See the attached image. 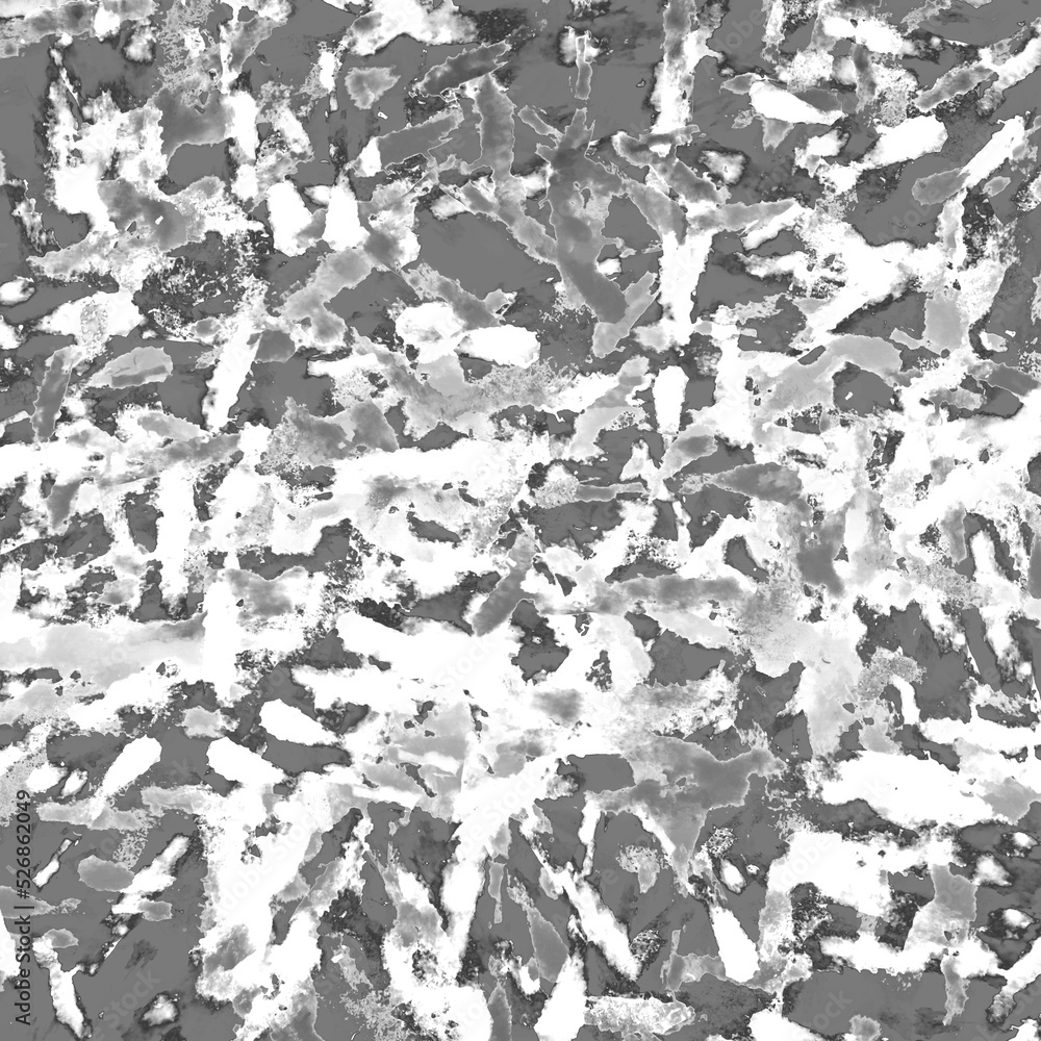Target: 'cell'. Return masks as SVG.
<instances>
[{"mask_svg": "<svg viewBox=\"0 0 1041 1041\" xmlns=\"http://www.w3.org/2000/svg\"><path fill=\"white\" fill-rule=\"evenodd\" d=\"M632 818L626 811L601 815L591 872L582 878L624 928L630 945L650 934L683 896L677 874L653 832L634 849L630 868L625 865L620 853Z\"/></svg>", "mask_w": 1041, "mask_h": 1041, "instance_id": "1", "label": "cell"}, {"mask_svg": "<svg viewBox=\"0 0 1041 1041\" xmlns=\"http://www.w3.org/2000/svg\"><path fill=\"white\" fill-rule=\"evenodd\" d=\"M754 791L744 806L710 812L697 847H704L728 909L753 916L766 905L768 874L773 861L787 852L779 811Z\"/></svg>", "mask_w": 1041, "mask_h": 1041, "instance_id": "2", "label": "cell"}, {"mask_svg": "<svg viewBox=\"0 0 1041 1041\" xmlns=\"http://www.w3.org/2000/svg\"><path fill=\"white\" fill-rule=\"evenodd\" d=\"M1037 285L1019 263L1006 272L992 306L971 328L970 342L981 360L1021 367L1039 348L1040 322L1034 316Z\"/></svg>", "mask_w": 1041, "mask_h": 1041, "instance_id": "3", "label": "cell"}, {"mask_svg": "<svg viewBox=\"0 0 1041 1041\" xmlns=\"http://www.w3.org/2000/svg\"><path fill=\"white\" fill-rule=\"evenodd\" d=\"M675 998L692 1007L694 1023L681 1031H688L680 1039H706L722 1036L726 1039H750V1023L759 1011L772 1009L776 995L764 990L738 985L705 974L700 981L684 982Z\"/></svg>", "mask_w": 1041, "mask_h": 1041, "instance_id": "4", "label": "cell"}, {"mask_svg": "<svg viewBox=\"0 0 1041 1041\" xmlns=\"http://www.w3.org/2000/svg\"><path fill=\"white\" fill-rule=\"evenodd\" d=\"M927 296L909 292L886 299L854 313L842 324L843 332L878 338L891 344L900 355L902 371L921 369L938 361L927 334Z\"/></svg>", "mask_w": 1041, "mask_h": 1041, "instance_id": "5", "label": "cell"}, {"mask_svg": "<svg viewBox=\"0 0 1041 1041\" xmlns=\"http://www.w3.org/2000/svg\"><path fill=\"white\" fill-rule=\"evenodd\" d=\"M464 95L474 100L473 112L481 117L478 125L480 135V157L474 163H459L457 170L470 175L482 167H490L492 180L497 188L513 182L511 173L515 146V105L492 74L464 86Z\"/></svg>", "mask_w": 1041, "mask_h": 1041, "instance_id": "6", "label": "cell"}, {"mask_svg": "<svg viewBox=\"0 0 1041 1041\" xmlns=\"http://www.w3.org/2000/svg\"><path fill=\"white\" fill-rule=\"evenodd\" d=\"M587 112L586 108L577 110L566 133L555 140L556 146L549 148L540 145L537 152L548 162L547 165L553 171V175H557V180L572 184L578 189H589L593 196H621L625 193L621 177L586 156L595 129V122L591 129H587Z\"/></svg>", "mask_w": 1041, "mask_h": 1041, "instance_id": "7", "label": "cell"}, {"mask_svg": "<svg viewBox=\"0 0 1041 1041\" xmlns=\"http://www.w3.org/2000/svg\"><path fill=\"white\" fill-rule=\"evenodd\" d=\"M461 824L421 814L406 848L409 866L425 882L445 932L450 927V913L444 904L445 872L462 844L459 837H454Z\"/></svg>", "mask_w": 1041, "mask_h": 1041, "instance_id": "8", "label": "cell"}, {"mask_svg": "<svg viewBox=\"0 0 1041 1041\" xmlns=\"http://www.w3.org/2000/svg\"><path fill=\"white\" fill-rule=\"evenodd\" d=\"M649 676L662 687H687L712 677L726 663L730 652L690 642L670 630H663L650 649Z\"/></svg>", "mask_w": 1041, "mask_h": 1041, "instance_id": "9", "label": "cell"}, {"mask_svg": "<svg viewBox=\"0 0 1041 1041\" xmlns=\"http://www.w3.org/2000/svg\"><path fill=\"white\" fill-rule=\"evenodd\" d=\"M537 805L550 822L552 833L535 832L536 847L553 872L561 873L571 866L575 874L581 875L588 857V846L579 834L585 822V795L537 801Z\"/></svg>", "mask_w": 1041, "mask_h": 1041, "instance_id": "10", "label": "cell"}, {"mask_svg": "<svg viewBox=\"0 0 1041 1041\" xmlns=\"http://www.w3.org/2000/svg\"><path fill=\"white\" fill-rule=\"evenodd\" d=\"M492 858L487 856L482 871L484 882L477 895L462 968L456 976L460 986L476 983L488 1003L499 981L491 972V960L499 955L492 942L491 926L496 920L497 899L492 894Z\"/></svg>", "mask_w": 1041, "mask_h": 1041, "instance_id": "11", "label": "cell"}, {"mask_svg": "<svg viewBox=\"0 0 1041 1041\" xmlns=\"http://www.w3.org/2000/svg\"><path fill=\"white\" fill-rule=\"evenodd\" d=\"M802 670V665L795 664L777 677L756 670L745 673L739 683L736 729L766 731L795 697Z\"/></svg>", "mask_w": 1041, "mask_h": 1041, "instance_id": "12", "label": "cell"}, {"mask_svg": "<svg viewBox=\"0 0 1041 1041\" xmlns=\"http://www.w3.org/2000/svg\"><path fill=\"white\" fill-rule=\"evenodd\" d=\"M376 4L372 12L353 23L345 37L353 54L373 55L403 33L428 42L429 15L423 7L411 2Z\"/></svg>", "mask_w": 1041, "mask_h": 1041, "instance_id": "13", "label": "cell"}, {"mask_svg": "<svg viewBox=\"0 0 1041 1041\" xmlns=\"http://www.w3.org/2000/svg\"><path fill=\"white\" fill-rule=\"evenodd\" d=\"M510 49V44L501 42L448 58L444 64L434 67L425 75L417 90L425 97H436L448 90L484 79L504 65L498 61Z\"/></svg>", "mask_w": 1041, "mask_h": 1041, "instance_id": "14", "label": "cell"}, {"mask_svg": "<svg viewBox=\"0 0 1041 1041\" xmlns=\"http://www.w3.org/2000/svg\"><path fill=\"white\" fill-rule=\"evenodd\" d=\"M834 403L845 414L866 417L892 410L897 393L877 374L848 364L834 378Z\"/></svg>", "mask_w": 1041, "mask_h": 1041, "instance_id": "15", "label": "cell"}, {"mask_svg": "<svg viewBox=\"0 0 1041 1041\" xmlns=\"http://www.w3.org/2000/svg\"><path fill=\"white\" fill-rule=\"evenodd\" d=\"M715 482L751 499L781 504L792 502L801 489V481L794 471L774 463L745 466L718 477Z\"/></svg>", "mask_w": 1041, "mask_h": 1041, "instance_id": "16", "label": "cell"}, {"mask_svg": "<svg viewBox=\"0 0 1041 1041\" xmlns=\"http://www.w3.org/2000/svg\"><path fill=\"white\" fill-rule=\"evenodd\" d=\"M576 951L582 961L583 980L587 998H643L636 981L619 971L606 957L603 949L590 939L574 936Z\"/></svg>", "mask_w": 1041, "mask_h": 1041, "instance_id": "17", "label": "cell"}, {"mask_svg": "<svg viewBox=\"0 0 1041 1041\" xmlns=\"http://www.w3.org/2000/svg\"><path fill=\"white\" fill-rule=\"evenodd\" d=\"M510 878L503 866L500 885V919L493 922L491 926V937L495 947L509 942L513 945V955L520 959L521 967L528 966L530 961L536 957L535 943L531 934L528 912L524 907L511 898L509 887Z\"/></svg>", "mask_w": 1041, "mask_h": 1041, "instance_id": "18", "label": "cell"}, {"mask_svg": "<svg viewBox=\"0 0 1041 1041\" xmlns=\"http://www.w3.org/2000/svg\"><path fill=\"white\" fill-rule=\"evenodd\" d=\"M500 983L511 1011V1040L539 1041L540 1036L536 1031V1026L557 983L541 976L540 989L532 995L524 992L511 971L500 979Z\"/></svg>", "mask_w": 1041, "mask_h": 1041, "instance_id": "19", "label": "cell"}, {"mask_svg": "<svg viewBox=\"0 0 1041 1041\" xmlns=\"http://www.w3.org/2000/svg\"><path fill=\"white\" fill-rule=\"evenodd\" d=\"M678 502L687 516H716L723 521H749L752 518V499L739 492L713 484L702 486L699 490L679 494Z\"/></svg>", "mask_w": 1041, "mask_h": 1041, "instance_id": "20", "label": "cell"}, {"mask_svg": "<svg viewBox=\"0 0 1041 1041\" xmlns=\"http://www.w3.org/2000/svg\"><path fill=\"white\" fill-rule=\"evenodd\" d=\"M675 154L676 150L666 159L655 156L651 169L689 205L717 206L730 198L726 188L718 189L712 182L699 179Z\"/></svg>", "mask_w": 1041, "mask_h": 1041, "instance_id": "21", "label": "cell"}, {"mask_svg": "<svg viewBox=\"0 0 1041 1041\" xmlns=\"http://www.w3.org/2000/svg\"><path fill=\"white\" fill-rule=\"evenodd\" d=\"M284 23L259 13V16L249 22H236L227 29L222 30L224 43L221 44V60L224 65V73L233 74V81L242 70V66L248 57L255 52L258 45L272 34V30L282 27Z\"/></svg>", "mask_w": 1041, "mask_h": 1041, "instance_id": "22", "label": "cell"}, {"mask_svg": "<svg viewBox=\"0 0 1041 1041\" xmlns=\"http://www.w3.org/2000/svg\"><path fill=\"white\" fill-rule=\"evenodd\" d=\"M754 112L758 117L795 122H821V113L793 94L768 82H757L751 91Z\"/></svg>", "mask_w": 1041, "mask_h": 1041, "instance_id": "23", "label": "cell"}, {"mask_svg": "<svg viewBox=\"0 0 1041 1041\" xmlns=\"http://www.w3.org/2000/svg\"><path fill=\"white\" fill-rule=\"evenodd\" d=\"M755 463V453L751 445L745 447L718 439L715 451L698 457L669 479L673 485L679 486L684 480L703 476L718 478Z\"/></svg>", "mask_w": 1041, "mask_h": 1041, "instance_id": "24", "label": "cell"}, {"mask_svg": "<svg viewBox=\"0 0 1041 1041\" xmlns=\"http://www.w3.org/2000/svg\"><path fill=\"white\" fill-rule=\"evenodd\" d=\"M770 749L785 763L799 764L811 756V747L803 714L782 715L767 730Z\"/></svg>", "mask_w": 1041, "mask_h": 1041, "instance_id": "25", "label": "cell"}, {"mask_svg": "<svg viewBox=\"0 0 1041 1041\" xmlns=\"http://www.w3.org/2000/svg\"><path fill=\"white\" fill-rule=\"evenodd\" d=\"M399 79L391 68L352 69L345 85L355 107L369 110Z\"/></svg>", "mask_w": 1041, "mask_h": 1041, "instance_id": "26", "label": "cell"}, {"mask_svg": "<svg viewBox=\"0 0 1041 1041\" xmlns=\"http://www.w3.org/2000/svg\"><path fill=\"white\" fill-rule=\"evenodd\" d=\"M589 761L585 780L588 790L593 792H617L636 785L633 770L628 760L620 755H599Z\"/></svg>", "mask_w": 1041, "mask_h": 1041, "instance_id": "27", "label": "cell"}, {"mask_svg": "<svg viewBox=\"0 0 1041 1041\" xmlns=\"http://www.w3.org/2000/svg\"><path fill=\"white\" fill-rule=\"evenodd\" d=\"M625 192L652 224L656 231L678 221L683 223L679 207L667 195L632 180H623Z\"/></svg>", "mask_w": 1041, "mask_h": 1041, "instance_id": "28", "label": "cell"}, {"mask_svg": "<svg viewBox=\"0 0 1041 1041\" xmlns=\"http://www.w3.org/2000/svg\"><path fill=\"white\" fill-rule=\"evenodd\" d=\"M993 72L983 67L951 71L935 87L917 100L922 111H928L956 94L966 93L987 80Z\"/></svg>", "mask_w": 1041, "mask_h": 1041, "instance_id": "29", "label": "cell"}, {"mask_svg": "<svg viewBox=\"0 0 1041 1041\" xmlns=\"http://www.w3.org/2000/svg\"><path fill=\"white\" fill-rule=\"evenodd\" d=\"M779 78L794 87H806L821 78H828L830 63L820 54H799L789 66L778 67Z\"/></svg>", "mask_w": 1041, "mask_h": 1041, "instance_id": "30", "label": "cell"}, {"mask_svg": "<svg viewBox=\"0 0 1041 1041\" xmlns=\"http://www.w3.org/2000/svg\"><path fill=\"white\" fill-rule=\"evenodd\" d=\"M723 563L756 583L769 580L768 571L756 561L747 539L743 536H736L727 542L723 552Z\"/></svg>", "mask_w": 1041, "mask_h": 1041, "instance_id": "31", "label": "cell"}, {"mask_svg": "<svg viewBox=\"0 0 1041 1041\" xmlns=\"http://www.w3.org/2000/svg\"><path fill=\"white\" fill-rule=\"evenodd\" d=\"M964 623H966L964 628L967 631L970 650L977 660L981 673L986 680H989V683L994 681L998 683L997 666L994 663L993 652L985 641L984 624L980 615L976 611H969L964 616Z\"/></svg>", "mask_w": 1041, "mask_h": 1041, "instance_id": "32", "label": "cell"}, {"mask_svg": "<svg viewBox=\"0 0 1041 1041\" xmlns=\"http://www.w3.org/2000/svg\"><path fill=\"white\" fill-rule=\"evenodd\" d=\"M695 11L696 8L693 2L670 3L665 12L667 39L664 46L666 54L672 53L687 38L692 25V15Z\"/></svg>", "mask_w": 1041, "mask_h": 1041, "instance_id": "33", "label": "cell"}, {"mask_svg": "<svg viewBox=\"0 0 1041 1041\" xmlns=\"http://www.w3.org/2000/svg\"><path fill=\"white\" fill-rule=\"evenodd\" d=\"M962 183L960 172L949 171L919 181L913 189V194L924 205H935L959 190Z\"/></svg>", "mask_w": 1041, "mask_h": 1041, "instance_id": "34", "label": "cell"}, {"mask_svg": "<svg viewBox=\"0 0 1041 1041\" xmlns=\"http://www.w3.org/2000/svg\"><path fill=\"white\" fill-rule=\"evenodd\" d=\"M654 521L649 537L654 541L674 543L680 537L679 517L675 504L667 499H655L652 502Z\"/></svg>", "mask_w": 1041, "mask_h": 1041, "instance_id": "35", "label": "cell"}, {"mask_svg": "<svg viewBox=\"0 0 1041 1041\" xmlns=\"http://www.w3.org/2000/svg\"><path fill=\"white\" fill-rule=\"evenodd\" d=\"M496 184L487 179L469 182L459 190L463 205L473 213H497L500 205L496 197Z\"/></svg>", "mask_w": 1041, "mask_h": 1041, "instance_id": "36", "label": "cell"}, {"mask_svg": "<svg viewBox=\"0 0 1041 1041\" xmlns=\"http://www.w3.org/2000/svg\"><path fill=\"white\" fill-rule=\"evenodd\" d=\"M713 33V30L702 28L684 39L679 49L684 74H692L699 61L705 56L722 60V55L713 52L706 46L707 39Z\"/></svg>", "mask_w": 1041, "mask_h": 1041, "instance_id": "37", "label": "cell"}, {"mask_svg": "<svg viewBox=\"0 0 1041 1041\" xmlns=\"http://www.w3.org/2000/svg\"><path fill=\"white\" fill-rule=\"evenodd\" d=\"M698 132V126L690 125L664 134L652 133L643 135L640 140L647 145L653 155L660 159H666L678 146L692 141L693 135Z\"/></svg>", "mask_w": 1041, "mask_h": 1041, "instance_id": "38", "label": "cell"}, {"mask_svg": "<svg viewBox=\"0 0 1041 1041\" xmlns=\"http://www.w3.org/2000/svg\"><path fill=\"white\" fill-rule=\"evenodd\" d=\"M487 1004L493 1021L490 1040H511V1011L500 982Z\"/></svg>", "mask_w": 1041, "mask_h": 1041, "instance_id": "39", "label": "cell"}, {"mask_svg": "<svg viewBox=\"0 0 1041 1041\" xmlns=\"http://www.w3.org/2000/svg\"><path fill=\"white\" fill-rule=\"evenodd\" d=\"M704 164L712 172L722 177L728 184L738 183L745 169L746 159L742 155H722L718 152H704Z\"/></svg>", "mask_w": 1041, "mask_h": 1041, "instance_id": "40", "label": "cell"}, {"mask_svg": "<svg viewBox=\"0 0 1041 1041\" xmlns=\"http://www.w3.org/2000/svg\"><path fill=\"white\" fill-rule=\"evenodd\" d=\"M613 144L618 154L631 165L640 168L652 166L655 155L641 140L621 132L613 138Z\"/></svg>", "mask_w": 1041, "mask_h": 1041, "instance_id": "41", "label": "cell"}, {"mask_svg": "<svg viewBox=\"0 0 1041 1041\" xmlns=\"http://www.w3.org/2000/svg\"><path fill=\"white\" fill-rule=\"evenodd\" d=\"M621 580H631L636 578H648L656 579L659 577L670 576L676 572V569L669 565L667 562L657 560L648 555H643L638 558L636 562L627 565L620 569Z\"/></svg>", "mask_w": 1041, "mask_h": 1041, "instance_id": "42", "label": "cell"}, {"mask_svg": "<svg viewBox=\"0 0 1041 1041\" xmlns=\"http://www.w3.org/2000/svg\"><path fill=\"white\" fill-rule=\"evenodd\" d=\"M721 518L716 516L690 517L687 521L689 545L692 550L705 546L714 539L723 526Z\"/></svg>", "mask_w": 1041, "mask_h": 1041, "instance_id": "43", "label": "cell"}, {"mask_svg": "<svg viewBox=\"0 0 1041 1041\" xmlns=\"http://www.w3.org/2000/svg\"><path fill=\"white\" fill-rule=\"evenodd\" d=\"M577 49V66H578V81L576 84L575 96L581 100H587L590 97L592 88L591 80L593 75V69L590 63L587 61V50L588 41L587 37H580L576 40Z\"/></svg>", "mask_w": 1041, "mask_h": 1041, "instance_id": "44", "label": "cell"}, {"mask_svg": "<svg viewBox=\"0 0 1041 1041\" xmlns=\"http://www.w3.org/2000/svg\"><path fill=\"white\" fill-rule=\"evenodd\" d=\"M764 121V147L765 149L773 148L776 149L794 130V124L785 122L777 119H770L766 117H759Z\"/></svg>", "mask_w": 1041, "mask_h": 1041, "instance_id": "45", "label": "cell"}, {"mask_svg": "<svg viewBox=\"0 0 1041 1041\" xmlns=\"http://www.w3.org/2000/svg\"><path fill=\"white\" fill-rule=\"evenodd\" d=\"M837 138H839V133L832 132L822 138L810 139L805 151L810 155L818 157H820L819 154L821 156H831L835 152H839L843 145L841 139Z\"/></svg>", "mask_w": 1041, "mask_h": 1041, "instance_id": "46", "label": "cell"}, {"mask_svg": "<svg viewBox=\"0 0 1041 1041\" xmlns=\"http://www.w3.org/2000/svg\"><path fill=\"white\" fill-rule=\"evenodd\" d=\"M377 139H373L367 148L362 152L360 158L355 162V174L357 176H373L378 170L370 164V162L380 164V156L376 146Z\"/></svg>", "mask_w": 1041, "mask_h": 1041, "instance_id": "47", "label": "cell"}, {"mask_svg": "<svg viewBox=\"0 0 1041 1041\" xmlns=\"http://www.w3.org/2000/svg\"><path fill=\"white\" fill-rule=\"evenodd\" d=\"M630 622L638 636L646 641L653 642L663 632V628L656 620L645 615H631Z\"/></svg>", "mask_w": 1041, "mask_h": 1041, "instance_id": "48", "label": "cell"}, {"mask_svg": "<svg viewBox=\"0 0 1041 1041\" xmlns=\"http://www.w3.org/2000/svg\"><path fill=\"white\" fill-rule=\"evenodd\" d=\"M647 444L648 457L653 466L659 468L664 464L667 445L662 435L654 431L650 436H642Z\"/></svg>", "mask_w": 1041, "mask_h": 1041, "instance_id": "49", "label": "cell"}, {"mask_svg": "<svg viewBox=\"0 0 1041 1041\" xmlns=\"http://www.w3.org/2000/svg\"><path fill=\"white\" fill-rule=\"evenodd\" d=\"M520 118L524 123L531 126L538 134L542 136H554L555 140L560 138L563 133L552 128V126L546 124L535 111H532L529 107H525L519 114Z\"/></svg>", "mask_w": 1041, "mask_h": 1041, "instance_id": "50", "label": "cell"}, {"mask_svg": "<svg viewBox=\"0 0 1041 1041\" xmlns=\"http://www.w3.org/2000/svg\"><path fill=\"white\" fill-rule=\"evenodd\" d=\"M769 20L767 34L765 41L769 44L777 45L784 37L781 35V28L783 23L784 10L782 3H774Z\"/></svg>", "mask_w": 1041, "mask_h": 1041, "instance_id": "51", "label": "cell"}, {"mask_svg": "<svg viewBox=\"0 0 1041 1041\" xmlns=\"http://www.w3.org/2000/svg\"><path fill=\"white\" fill-rule=\"evenodd\" d=\"M620 1039H622L621 1033L612 1031H602L597 1026L585 1025L579 1029L576 1038L572 1039V1041H602Z\"/></svg>", "mask_w": 1041, "mask_h": 1041, "instance_id": "52", "label": "cell"}, {"mask_svg": "<svg viewBox=\"0 0 1041 1041\" xmlns=\"http://www.w3.org/2000/svg\"><path fill=\"white\" fill-rule=\"evenodd\" d=\"M761 82V76L756 73H746L723 84V88L735 94L745 95L750 93L753 85Z\"/></svg>", "mask_w": 1041, "mask_h": 1041, "instance_id": "53", "label": "cell"}, {"mask_svg": "<svg viewBox=\"0 0 1041 1041\" xmlns=\"http://www.w3.org/2000/svg\"><path fill=\"white\" fill-rule=\"evenodd\" d=\"M1029 589L1033 597L1040 596V548L1035 547L1029 568Z\"/></svg>", "mask_w": 1041, "mask_h": 1041, "instance_id": "54", "label": "cell"}, {"mask_svg": "<svg viewBox=\"0 0 1041 1041\" xmlns=\"http://www.w3.org/2000/svg\"><path fill=\"white\" fill-rule=\"evenodd\" d=\"M834 73L836 74L837 80L844 84H854L856 80V69L854 64L848 59H842L835 63Z\"/></svg>", "mask_w": 1041, "mask_h": 1041, "instance_id": "55", "label": "cell"}, {"mask_svg": "<svg viewBox=\"0 0 1041 1041\" xmlns=\"http://www.w3.org/2000/svg\"><path fill=\"white\" fill-rule=\"evenodd\" d=\"M1003 103V96L998 89L990 90L980 101L979 111L984 114L992 113Z\"/></svg>", "mask_w": 1041, "mask_h": 1041, "instance_id": "56", "label": "cell"}, {"mask_svg": "<svg viewBox=\"0 0 1041 1041\" xmlns=\"http://www.w3.org/2000/svg\"><path fill=\"white\" fill-rule=\"evenodd\" d=\"M1010 182L1011 181L1007 179V177H997V179L990 181L985 186V191L990 196H996L997 194L1004 191L1006 187L1010 184Z\"/></svg>", "mask_w": 1041, "mask_h": 1041, "instance_id": "57", "label": "cell"}, {"mask_svg": "<svg viewBox=\"0 0 1041 1041\" xmlns=\"http://www.w3.org/2000/svg\"><path fill=\"white\" fill-rule=\"evenodd\" d=\"M647 187L658 192L669 193V186L651 169L647 176Z\"/></svg>", "mask_w": 1041, "mask_h": 1041, "instance_id": "58", "label": "cell"}, {"mask_svg": "<svg viewBox=\"0 0 1041 1041\" xmlns=\"http://www.w3.org/2000/svg\"><path fill=\"white\" fill-rule=\"evenodd\" d=\"M1029 477H1030V486L1032 487L1031 489H1034L1035 493H1037V490L1039 492V490H1040V462H1039V457H1038V461L1036 459L1035 462L1029 468Z\"/></svg>", "mask_w": 1041, "mask_h": 1041, "instance_id": "59", "label": "cell"}, {"mask_svg": "<svg viewBox=\"0 0 1041 1041\" xmlns=\"http://www.w3.org/2000/svg\"><path fill=\"white\" fill-rule=\"evenodd\" d=\"M755 116H757L756 113L752 112V111H747V112L741 113V115L738 118H736L735 123L733 125V128L734 129H744V128H746V126H748L752 122V120L754 119Z\"/></svg>", "mask_w": 1041, "mask_h": 1041, "instance_id": "60", "label": "cell"}]
</instances>
